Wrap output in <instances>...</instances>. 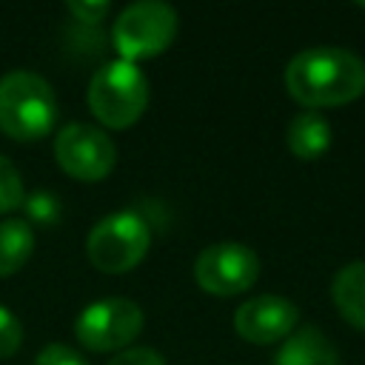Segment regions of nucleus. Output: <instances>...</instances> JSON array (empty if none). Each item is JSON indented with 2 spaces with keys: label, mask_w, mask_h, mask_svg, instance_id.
Here are the masks:
<instances>
[{
  "label": "nucleus",
  "mask_w": 365,
  "mask_h": 365,
  "mask_svg": "<svg viewBox=\"0 0 365 365\" xmlns=\"http://www.w3.org/2000/svg\"><path fill=\"white\" fill-rule=\"evenodd\" d=\"M288 94L305 111L354 103L365 94V60L339 46H314L285 66Z\"/></svg>",
  "instance_id": "1"
},
{
  "label": "nucleus",
  "mask_w": 365,
  "mask_h": 365,
  "mask_svg": "<svg viewBox=\"0 0 365 365\" xmlns=\"http://www.w3.org/2000/svg\"><path fill=\"white\" fill-rule=\"evenodd\" d=\"M57 120V97L46 77L17 68L0 77V131L17 143L46 137Z\"/></svg>",
  "instance_id": "2"
},
{
  "label": "nucleus",
  "mask_w": 365,
  "mask_h": 365,
  "mask_svg": "<svg viewBox=\"0 0 365 365\" xmlns=\"http://www.w3.org/2000/svg\"><path fill=\"white\" fill-rule=\"evenodd\" d=\"M148 91V77L137 63L111 60L88 83V108L106 128H128L143 117Z\"/></svg>",
  "instance_id": "3"
},
{
  "label": "nucleus",
  "mask_w": 365,
  "mask_h": 365,
  "mask_svg": "<svg viewBox=\"0 0 365 365\" xmlns=\"http://www.w3.org/2000/svg\"><path fill=\"white\" fill-rule=\"evenodd\" d=\"M151 245V228L137 211H114L94 222L86 251L97 271L125 274L143 262Z\"/></svg>",
  "instance_id": "4"
},
{
  "label": "nucleus",
  "mask_w": 365,
  "mask_h": 365,
  "mask_svg": "<svg viewBox=\"0 0 365 365\" xmlns=\"http://www.w3.org/2000/svg\"><path fill=\"white\" fill-rule=\"evenodd\" d=\"M177 37V11L160 0H140L125 6L111 29L120 60L134 63L163 54Z\"/></svg>",
  "instance_id": "5"
},
{
  "label": "nucleus",
  "mask_w": 365,
  "mask_h": 365,
  "mask_svg": "<svg viewBox=\"0 0 365 365\" xmlns=\"http://www.w3.org/2000/svg\"><path fill=\"white\" fill-rule=\"evenodd\" d=\"M143 308L125 297H108L91 302L80 311L74 322V336L83 348L106 354V351H125L143 331Z\"/></svg>",
  "instance_id": "6"
},
{
  "label": "nucleus",
  "mask_w": 365,
  "mask_h": 365,
  "mask_svg": "<svg viewBox=\"0 0 365 365\" xmlns=\"http://www.w3.org/2000/svg\"><path fill=\"white\" fill-rule=\"evenodd\" d=\"M194 279L205 294L237 297L259 279V257L242 242L205 245L194 259Z\"/></svg>",
  "instance_id": "7"
},
{
  "label": "nucleus",
  "mask_w": 365,
  "mask_h": 365,
  "mask_svg": "<svg viewBox=\"0 0 365 365\" xmlns=\"http://www.w3.org/2000/svg\"><path fill=\"white\" fill-rule=\"evenodd\" d=\"M54 160L68 177L97 182L111 174L117 148L103 128L88 123H68L54 137Z\"/></svg>",
  "instance_id": "8"
},
{
  "label": "nucleus",
  "mask_w": 365,
  "mask_h": 365,
  "mask_svg": "<svg viewBox=\"0 0 365 365\" xmlns=\"http://www.w3.org/2000/svg\"><path fill=\"white\" fill-rule=\"evenodd\" d=\"M299 311L291 299L279 294H262L245 299L234 311V331L251 345H271L294 334Z\"/></svg>",
  "instance_id": "9"
},
{
  "label": "nucleus",
  "mask_w": 365,
  "mask_h": 365,
  "mask_svg": "<svg viewBox=\"0 0 365 365\" xmlns=\"http://www.w3.org/2000/svg\"><path fill=\"white\" fill-rule=\"evenodd\" d=\"M274 365H339V354L334 342L314 325L297 328L279 345Z\"/></svg>",
  "instance_id": "10"
},
{
  "label": "nucleus",
  "mask_w": 365,
  "mask_h": 365,
  "mask_svg": "<svg viewBox=\"0 0 365 365\" xmlns=\"http://www.w3.org/2000/svg\"><path fill=\"white\" fill-rule=\"evenodd\" d=\"M331 123L319 111H302L288 123L285 143L294 157L299 160H317L331 148Z\"/></svg>",
  "instance_id": "11"
},
{
  "label": "nucleus",
  "mask_w": 365,
  "mask_h": 365,
  "mask_svg": "<svg viewBox=\"0 0 365 365\" xmlns=\"http://www.w3.org/2000/svg\"><path fill=\"white\" fill-rule=\"evenodd\" d=\"M331 299L345 322L365 331V262H348L331 282Z\"/></svg>",
  "instance_id": "12"
},
{
  "label": "nucleus",
  "mask_w": 365,
  "mask_h": 365,
  "mask_svg": "<svg viewBox=\"0 0 365 365\" xmlns=\"http://www.w3.org/2000/svg\"><path fill=\"white\" fill-rule=\"evenodd\" d=\"M34 254V228L29 220H3L0 222V277L20 271Z\"/></svg>",
  "instance_id": "13"
},
{
  "label": "nucleus",
  "mask_w": 365,
  "mask_h": 365,
  "mask_svg": "<svg viewBox=\"0 0 365 365\" xmlns=\"http://www.w3.org/2000/svg\"><path fill=\"white\" fill-rule=\"evenodd\" d=\"M23 200H26V191H23L20 171L14 168V163L9 157L0 154V214L23 208Z\"/></svg>",
  "instance_id": "14"
},
{
  "label": "nucleus",
  "mask_w": 365,
  "mask_h": 365,
  "mask_svg": "<svg viewBox=\"0 0 365 365\" xmlns=\"http://www.w3.org/2000/svg\"><path fill=\"white\" fill-rule=\"evenodd\" d=\"M23 208L29 214L31 222L37 225H54L60 220V200L48 191H34L23 200Z\"/></svg>",
  "instance_id": "15"
},
{
  "label": "nucleus",
  "mask_w": 365,
  "mask_h": 365,
  "mask_svg": "<svg viewBox=\"0 0 365 365\" xmlns=\"http://www.w3.org/2000/svg\"><path fill=\"white\" fill-rule=\"evenodd\" d=\"M20 342H23V325L20 319L0 305V359L11 356L20 351Z\"/></svg>",
  "instance_id": "16"
},
{
  "label": "nucleus",
  "mask_w": 365,
  "mask_h": 365,
  "mask_svg": "<svg viewBox=\"0 0 365 365\" xmlns=\"http://www.w3.org/2000/svg\"><path fill=\"white\" fill-rule=\"evenodd\" d=\"M34 365H88V359H86V356H80V351H74L71 345L48 342V345L37 354Z\"/></svg>",
  "instance_id": "17"
},
{
  "label": "nucleus",
  "mask_w": 365,
  "mask_h": 365,
  "mask_svg": "<svg viewBox=\"0 0 365 365\" xmlns=\"http://www.w3.org/2000/svg\"><path fill=\"white\" fill-rule=\"evenodd\" d=\"M108 365H165V359L154 348H125Z\"/></svg>",
  "instance_id": "18"
},
{
  "label": "nucleus",
  "mask_w": 365,
  "mask_h": 365,
  "mask_svg": "<svg viewBox=\"0 0 365 365\" xmlns=\"http://www.w3.org/2000/svg\"><path fill=\"white\" fill-rule=\"evenodd\" d=\"M106 11H108V3L106 0H94V3H77V0H71L68 3V14L74 17V20H80V23H100L103 17H106Z\"/></svg>",
  "instance_id": "19"
},
{
  "label": "nucleus",
  "mask_w": 365,
  "mask_h": 365,
  "mask_svg": "<svg viewBox=\"0 0 365 365\" xmlns=\"http://www.w3.org/2000/svg\"><path fill=\"white\" fill-rule=\"evenodd\" d=\"M362 9H365V3H362Z\"/></svg>",
  "instance_id": "20"
}]
</instances>
